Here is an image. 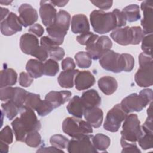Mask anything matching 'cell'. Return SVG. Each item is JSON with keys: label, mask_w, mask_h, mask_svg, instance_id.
<instances>
[{"label": "cell", "mask_w": 153, "mask_h": 153, "mask_svg": "<svg viewBox=\"0 0 153 153\" xmlns=\"http://www.w3.org/2000/svg\"><path fill=\"white\" fill-rule=\"evenodd\" d=\"M91 141L94 147L98 151H106L111 143L110 138L102 133H97L95 136H93Z\"/></svg>", "instance_id": "obj_28"}, {"label": "cell", "mask_w": 153, "mask_h": 153, "mask_svg": "<svg viewBox=\"0 0 153 153\" xmlns=\"http://www.w3.org/2000/svg\"><path fill=\"white\" fill-rule=\"evenodd\" d=\"M152 33L144 36L142 40L141 48L143 53L149 56H152Z\"/></svg>", "instance_id": "obj_41"}, {"label": "cell", "mask_w": 153, "mask_h": 153, "mask_svg": "<svg viewBox=\"0 0 153 153\" xmlns=\"http://www.w3.org/2000/svg\"><path fill=\"white\" fill-rule=\"evenodd\" d=\"M26 69L33 78H38L44 75L43 63L39 60H29L26 65Z\"/></svg>", "instance_id": "obj_27"}, {"label": "cell", "mask_w": 153, "mask_h": 153, "mask_svg": "<svg viewBox=\"0 0 153 153\" xmlns=\"http://www.w3.org/2000/svg\"><path fill=\"white\" fill-rule=\"evenodd\" d=\"M28 31L29 32L32 33L33 34H35L38 37L41 36L44 32L43 27L39 23H35L33 25H32L29 28Z\"/></svg>", "instance_id": "obj_54"}, {"label": "cell", "mask_w": 153, "mask_h": 153, "mask_svg": "<svg viewBox=\"0 0 153 153\" xmlns=\"http://www.w3.org/2000/svg\"><path fill=\"white\" fill-rule=\"evenodd\" d=\"M142 129L145 133L152 134V116L148 115V117L142 126Z\"/></svg>", "instance_id": "obj_52"}, {"label": "cell", "mask_w": 153, "mask_h": 153, "mask_svg": "<svg viewBox=\"0 0 153 153\" xmlns=\"http://www.w3.org/2000/svg\"><path fill=\"white\" fill-rule=\"evenodd\" d=\"M141 9L143 11V17L141 20V25L143 27L144 35L152 33L153 19V1L146 0L141 3Z\"/></svg>", "instance_id": "obj_12"}, {"label": "cell", "mask_w": 153, "mask_h": 153, "mask_svg": "<svg viewBox=\"0 0 153 153\" xmlns=\"http://www.w3.org/2000/svg\"><path fill=\"white\" fill-rule=\"evenodd\" d=\"M40 44L41 46L43 47L48 52V53L53 47L55 46H58L50 38L49 36H44L41 38Z\"/></svg>", "instance_id": "obj_49"}, {"label": "cell", "mask_w": 153, "mask_h": 153, "mask_svg": "<svg viewBox=\"0 0 153 153\" xmlns=\"http://www.w3.org/2000/svg\"><path fill=\"white\" fill-rule=\"evenodd\" d=\"M71 21V15L65 10H60L57 14L55 23L52 25L57 29L67 33Z\"/></svg>", "instance_id": "obj_26"}, {"label": "cell", "mask_w": 153, "mask_h": 153, "mask_svg": "<svg viewBox=\"0 0 153 153\" xmlns=\"http://www.w3.org/2000/svg\"><path fill=\"white\" fill-rule=\"evenodd\" d=\"M112 13L114 14L116 18L117 27L120 28L122 26H124L126 25L127 20L124 13L117 8L114 9L112 11Z\"/></svg>", "instance_id": "obj_48"}, {"label": "cell", "mask_w": 153, "mask_h": 153, "mask_svg": "<svg viewBox=\"0 0 153 153\" xmlns=\"http://www.w3.org/2000/svg\"><path fill=\"white\" fill-rule=\"evenodd\" d=\"M36 152H64L62 149L57 148L53 146H41L36 151Z\"/></svg>", "instance_id": "obj_55"}, {"label": "cell", "mask_w": 153, "mask_h": 153, "mask_svg": "<svg viewBox=\"0 0 153 153\" xmlns=\"http://www.w3.org/2000/svg\"><path fill=\"white\" fill-rule=\"evenodd\" d=\"M0 140L7 144H11L13 142V134L10 126H6L1 130Z\"/></svg>", "instance_id": "obj_42"}, {"label": "cell", "mask_w": 153, "mask_h": 153, "mask_svg": "<svg viewBox=\"0 0 153 153\" xmlns=\"http://www.w3.org/2000/svg\"><path fill=\"white\" fill-rule=\"evenodd\" d=\"M62 130L72 138H78L93 133L92 126L87 121L76 117L66 118L62 123Z\"/></svg>", "instance_id": "obj_5"}, {"label": "cell", "mask_w": 153, "mask_h": 153, "mask_svg": "<svg viewBox=\"0 0 153 153\" xmlns=\"http://www.w3.org/2000/svg\"><path fill=\"white\" fill-rule=\"evenodd\" d=\"M11 126L16 140L19 142H25V138L28 133L20 120V117L16 118L12 121Z\"/></svg>", "instance_id": "obj_29"}, {"label": "cell", "mask_w": 153, "mask_h": 153, "mask_svg": "<svg viewBox=\"0 0 153 153\" xmlns=\"http://www.w3.org/2000/svg\"><path fill=\"white\" fill-rule=\"evenodd\" d=\"M39 13L44 26L48 27L55 23L57 13L50 1H41L40 2Z\"/></svg>", "instance_id": "obj_13"}, {"label": "cell", "mask_w": 153, "mask_h": 153, "mask_svg": "<svg viewBox=\"0 0 153 153\" xmlns=\"http://www.w3.org/2000/svg\"><path fill=\"white\" fill-rule=\"evenodd\" d=\"M14 92V87L11 86L1 88L0 99L1 101L7 102L11 100Z\"/></svg>", "instance_id": "obj_44"}, {"label": "cell", "mask_w": 153, "mask_h": 153, "mask_svg": "<svg viewBox=\"0 0 153 153\" xmlns=\"http://www.w3.org/2000/svg\"><path fill=\"white\" fill-rule=\"evenodd\" d=\"M124 121L121 131V138L128 142H137L143 133L137 115L130 114L126 116Z\"/></svg>", "instance_id": "obj_6"}, {"label": "cell", "mask_w": 153, "mask_h": 153, "mask_svg": "<svg viewBox=\"0 0 153 153\" xmlns=\"http://www.w3.org/2000/svg\"><path fill=\"white\" fill-rule=\"evenodd\" d=\"M54 109L52 105L46 100H42V102L38 108L36 109V112L38 115L41 117H44L48 115Z\"/></svg>", "instance_id": "obj_43"}, {"label": "cell", "mask_w": 153, "mask_h": 153, "mask_svg": "<svg viewBox=\"0 0 153 153\" xmlns=\"http://www.w3.org/2000/svg\"><path fill=\"white\" fill-rule=\"evenodd\" d=\"M94 6L102 10H108L111 8L112 1H90Z\"/></svg>", "instance_id": "obj_51"}, {"label": "cell", "mask_w": 153, "mask_h": 153, "mask_svg": "<svg viewBox=\"0 0 153 153\" xmlns=\"http://www.w3.org/2000/svg\"><path fill=\"white\" fill-rule=\"evenodd\" d=\"M152 90L150 88L142 90L139 94L132 93L122 100L121 108L126 114L141 111L152 102Z\"/></svg>", "instance_id": "obj_2"}, {"label": "cell", "mask_w": 153, "mask_h": 153, "mask_svg": "<svg viewBox=\"0 0 153 153\" xmlns=\"http://www.w3.org/2000/svg\"><path fill=\"white\" fill-rule=\"evenodd\" d=\"M44 75L47 76H55L59 71L58 63L52 59H49L43 63Z\"/></svg>", "instance_id": "obj_34"}, {"label": "cell", "mask_w": 153, "mask_h": 153, "mask_svg": "<svg viewBox=\"0 0 153 153\" xmlns=\"http://www.w3.org/2000/svg\"><path fill=\"white\" fill-rule=\"evenodd\" d=\"M12 2L11 1H0V3L2 4V5H9L10 4H11Z\"/></svg>", "instance_id": "obj_59"}, {"label": "cell", "mask_w": 153, "mask_h": 153, "mask_svg": "<svg viewBox=\"0 0 153 153\" xmlns=\"http://www.w3.org/2000/svg\"><path fill=\"white\" fill-rule=\"evenodd\" d=\"M153 135L151 133H143L142 136L138 139L139 146L144 150L152 148Z\"/></svg>", "instance_id": "obj_39"}, {"label": "cell", "mask_w": 153, "mask_h": 153, "mask_svg": "<svg viewBox=\"0 0 153 153\" xmlns=\"http://www.w3.org/2000/svg\"><path fill=\"white\" fill-rule=\"evenodd\" d=\"M65 50L62 47L59 46H55L48 52V55L50 57L56 61L62 60L65 56Z\"/></svg>", "instance_id": "obj_46"}, {"label": "cell", "mask_w": 153, "mask_h": 153, "mask_svg": "<svg viewBox=\"0 0 153 153\" xmlns=\"http://www.w3.org/2000/svg\"><path fill=\"white\" fill-rule=\"evenodd\" d=\"M84 116L86 121L94 128H99L102 125L103 113L100 108L98 107L85 108Z\"/></svg>", "instance_id": "obj_19"}, {"label": "cell", "mask_w": 153, "mask_h": 153, "mask_svg": "<svg viewBox=\"0 0 153 153\" xmlns=\"http://www.w3.org/2000/svg\"><path fill=\"white\" fill-rule=\"evenodd\" d=\"M66 109L68 112L74 117L81 118L85 108L81 97L78 96H74L69 100Z\"/></svg>", "instance_id": "obj_22"}, {"label": "cell", "mask_w": 153, "mask_h": 153, "mask_svg": "<svg viewBox=\"0 0 153 153\" xmlns=\"http://www.w3.org/2000/svg\"><path fill=\"white\" fill-rule=\"evenodd\" d=\"M127 115L120 104L115 105L107 113L103 124L104 129L111 132L118 131Z\"/></svg>", "instance_id": "obj_7"}, {"label": "cell", "mask_w": 153, "mask_h": 153, "mask_svg": "<svg viewBox=\"0 0 153 153\" xmlns=\"http://www.w3.org/2000/svg\"><path fill=\"white\" fill-rule=\"evenodd\" d=\"M2 111L9 120H12L20 112L21 108L18 107L12 101L9 100L1 104Z\"/></svg>", "instance_id": "obj_31"}, {"label": "cell", "mask_w": 153, "mask_h": 153, "mask_svg": "<svg viewBox=\"0 0 153 153\" xmlns=\"http://www.w3.org/2000/svg\"><path fill=\"white\" fill-rule=\"evenodd\" d=\"M81 99L85 108L98 107L101 104V97L98 92L94 89L83 92Z\"/></svg>", "instance_id": "obj_21"}, {"label": "cell", "mask_w": 153, "mask_h": 153, "mask_svg": "<svg viewBox=\"0 0 153 153\" xmlns=\"http://www.w3.org/2000/svg\"><path fill=\"white\" fill-rule=\"evenodd\" d=\"M112 42L107 36H99L94 42L86 45L85 50L91 59L96 60L100 59L107 51L111 50Z\"/></svg>", "instance_id": "obj_9"}, {"label": "cell", "mask_w": 153, "mask_h": 153, "mask_svg": "<svg viewBox=\"0 0 153 153\" xmlns=\"http://www.w3.org/2000/svg\"><path fill=\"white\" fill-rule=\"evenodd\" d=\"M152 57L144 53L139 56V68L134 75L136 83L141 87H148L153 84Z\"/></svg>", "instance_id": "obj_4"}, {"label": "cell", "mask_w": 153, "mask_h": 153, "mask_svg": "<svg viewBox=\"0 0 153 153\" xmlns=\"http://www.w3.org/2000/svg\"><path fill=\"white\" fill-rule=\"evenodd\" d=\"M41 136L38 131H33L27 133L25 142L30 147L37 148L41 144Z\"/></svg>", "instance_id": "obj_37"}, {"label": "cell", "mask_w": 153, "mask_h": 153, "mask_svg": "<svg viewBox=\"0 0 153 153\" xmlns=\"http://www.w3.org/2000/svg\"><path fill=\"white\" fill-rule=\"evenodd\" d=\"M78 72L79 70L78 69L62 71L57 78L59 84L63 88H72L74 84L75 77Z\"/></svg>", "instance_id": "obj_24"}, {"label": "cell", "mask_w": 153, "mask_h": 153, "mask_svg": "<svg viewBox=\"0 0 153 153\" xmlns=\"http://www.w3.org/2000/svg\"><path fill=\"white\" fill-rule=\"evenodd\" d=\"M77 66L80 68H88L91 65V57L87 52L79 51L75 56Z\"/></svg>", "instance_id": "obj_32"}, {"label": "cell", "mask_w": 153, "mask_h": 153, "mask_svg": "<svg viewBox=\"0 0 153 153\" xmlns=\"http://www.w3.org/2000/svg\"><path fill=\"white\" fill-rule=\"evenodd\" d=\"M98 37V35L94 34L90 32H88L78 35L76 37V41L81 45H87L96 41Z\"/></svg>", "instance_id": "obj_38"}, {"label": "cell", "mask_w": 153, "mask_h": 153, "mask_svg": "<svg viewBox=\"0 0 153 153\" xmlns=\"http://www.w3.org/2000/svg\"><path fill=\"white\" fill-rule=\"evenodd\" d=\"M69 141L66 137L62 134H54L50 139L51 145L60 149L67 148Z\"/></svg>", "instance_id": "obj_36"}, {"label": "cell", "mask_w": 153, "mask_h": 153, "mask_svg": "<svg viewBox=\"0 0 153 153\" xmlns=\"http://www.w3.org/2000/svg\"><path fill=\"white\" fill-rule=\"evenodd\" d=\"M127 21L134 22L140 19L139 7L137 4H131L124 7L121 11Z\"/></svg>", "instance_id": "obj_30"}, {"label": "cell", "mask_w": 153, "mask_h": 153, "mask_svg": "<svg viewBox=\"0 0 153 153\" xmlns=\"http://www.w3.org/2000/svg\"><path fill=\"white\" fill-rule=\"evenodd\" d=\"M99 89L106 95L113 94L118 88L117 80L111 76H104L98 80Z\"/></svg>", "instance_id": "obj_23"}, {"label": "cell", "mask_w": 153, "mask_h": 153, "mask_svg": "<svg viewBox=\"0 0 153 153\" xmlns=\"http://www.w3.org/2000/svg\"><path fill=\"white\" fill-rule=\"evenodd\" d=\"M39 46L38 39L33 34L26 33L21 36L20 47L23 53L32 55Z\"/></svg>", "instance_id": "obj_16"}, {"label": "cell", "mask_w": 153, "mask_h": 153, "mask_svg": "<svg viewBox=\"0 0 153 153\" xmlns=\"http://www.w3.org/2000/svg\"><path fill=\"white\" fill-rule=\"evenodd\" d=\"M75 68V64L74 60L71 57H66L62 62V68L63 71L74 70Z\"/></svg>", "instance_id": "obj_53"}, {"label": "cell", "mask_w": 153, "mask_h": 153, "mask_svg": "<svg viewBox=\"0 0 153 153\" xmlns=\"http://www.w3.org/2000/svg\"><path fill=\"white\" fill-rule=\"evenodd\" d=\"M28 92L25 90L20 87H14V92L13 96L10 100L18 107L22 108L24 106L26 96Z\"/></svg>", "instance_id": "obj_33"}, {"label": "cell", "mask_w": 153, "mask_h": 153, "mask_svg": "<svg viewBox=\"0 0 153 153\" xmlns=\"http://www.w3.org/2000/svg\"><path fill=\"white\" fill-rule=\"evenodd\" d=\"M121 145L123 148L121 151L122 153H129V152H135V153H140L141 151L138 148L136 142H131L127 141L123 138H121L120 140Z\"/></svg>", "instance_id": "obj_40"}, {"label": "cell", "mask_w": 153, "mask_h": 153, "mask_svg": "<svg viewBox=\"0 0 153 153\" xmlns=\"http://www.w3.org/2000/svg\"><path fill=\"white\" fill-rule=\"evenodd\" d=\"M19 19L25 27L32 26L38 20L37 11L29 4H22L19 8Z\"/></svg>", "instance_id": "obj_14"}, {"label": "cell", "mask_w": 153, "mask_h": 153, "mask_svg": "<svg viewBox=\"0 0 153 153\" xmlns=\"http://www.w3.org/2000/svg\"><path fill=\"white\" fill-rule=\"evenodd\" d=\"M20 119L26 129L27 133L39 131L41 127L40 121L38 120L36 115L32 109L23 106L20 111Z\"/></svg>", "instance_id": "obj_10"}, {"label": "cell", "mask_w": 153, "mask_h": 153, "mask_svg": "<svg viewBox=\"0 0 153 153\" xmlns=\"http://www.w3.org/2000/svg\"><path fill=\"white\" fill-rule=\"evenodd\" d=\"M93 135L88 134L78 138H72L68 142L67 149L69 153L98 152L94 147L91 138Z\"/></svg>", "instance_id": "obj_8"}, {"label": "cell", "mask_w": 153, "mask_h": 153, "mask_svg": "<svg viewBox=\"0 0 153 153\" xmlns=\"http://www.w3.org/2000/svg\"><path fill=\"white\" fill-rule=\"evenodd\" d=\"M71 30L75 34L89 32L90 25L86 16L82 14L74 15L71 20Z\"/></svg>", "instance_id": "obj_20"}, {"label": "cell", "mask_w": 153, "mask_h": 153, "mask_svg": "<svg viewBox=\"0 0 153 153\" xmlns=\"http://www.w3.org/2000/svg\"><path fill=\"white\" fill-rule=\"evenodd\" d=\"M131 28L133 33L132 45L139 44L145 36L143 30L140 26H133L131 27Z\"/></svg>", "instance_id": "obj_45"}, {"label": "cell", "mask_w": 153, "mask_h": 153, "mask_svg": "<svg viewBox=\"0 0 153 153\" xmlns=\"http://www.w3.org/2000/svg\"><path fill=\"white\" fill-rule=\"evenodd\" d=\"M0 151L1 153H7L8 152V144L1 140H0Z\"/></svg>", "instance_id": "obj_58"}, {"label": "cell", "mask_w": 153, "mask_h": 153, "mask_svg": "<svg viewBox=\"0 0 153 153\" xmlns=\"http://www.w3.org/2000/svg\"><path fill=\"white\" fill-rule=\"evenodd\" d=\"M71 95V92L68 90L51 91L46 94L45 100L48 101L55 109L69 100Z\"/></svg>", "instance_id": "obj_18"}, {"label": "cell", "mask_w": 153, "mask_h": 153, "mask_svg": "<svg viewBox=\"0 0 153 153\" xmlns=\"http://www.w3.org/2000/svg\"><path fill=\"white\" fill-rule=\"evenodd\" d=\"M8 9L1 7V22L3 21L9 14Z\"/></svg>", "instance_id": "obj_57"}, {"label": "cell", "mask_w": 153, "mask_h": 153, "mask_svg": "<svg viewBox=\"0 0 153 153\" xmlns=\"http://www.w3.org/2000/svg\"><path fill=\"white\" fill-rule=\"evenodd\" d=\"M90 20L93 30L97 33H107L117 27L116 18L112 12L94 10L90 13Z\"/></svg>", "instance_id": "obj_3"}, {"label": "cell", "mask_w": 153, "mask_h": 153, "mask_svg": "<svg viewBox=\"0 0 153 153\" xmlns=\"http://www.w3.org/2000/svg\"><path fill=\"white\" fill-rule=\"evenodd\" d=\"M42 102L39 94L32 93H28L24 103V106L29 107L33 110L36 111Z\"/></svg>", "instance_id": "obj_35"}, {"label": "cell", "mask_w": 153, "mask_h": 153, "mask_svg": "<svg viewBox=\"0 0 153 153\" xmlns=\"http://www.w3.org/2000/svg\"><path fill=\"white\" fill-rule=\"evenodd\" d=\"M111 37L114 41L121 45H127L133 43L132 30L129 26L115 29L111 33Z\"/></svg>", "instance_id": "obj_17"}, {"label": "cell", "mask_w": 153, "mask_h": 153, "mask_svg": "<svg viewBox=\"0 0 153 153\" xmlns=\"http://www.w3.org/2000/svg\"><path fill=\"white\" fill-rule=\"evenodd\" d=\"M19 81L21 86L23 87H28L32 84L33 78L28 73L22 72L20 74Z\"/></svg>", "instance_id": "obj_47"}, {"label": "cell", "mask_w": 153, "mask_h": 153, "mask_svg": "<svg viewBox=\"0 0 153 153\" xmlns=\"http://www.w3.org/2000/svg\"><path fill=\"white\" fill-rule=\"evenodd\" d=\"M94 83V76L89 71H79L74 79L75 88L79 91L88 89L93 86Z\"/></svg>", "instance_id": "obj_15"}, {"label": "cell", "mask_w": 153, "mask_h": 153, "mask_svg": "<svg viewBox=\"0 0 153 153\" xmlns=\"http://www.w3.org/2000/svg\"><path fill=\"white\" fill-rule=\"evenodd\" d=\"M50 2L54 6L55 5L59 7H62L67 4L68 1H50Z\"/></svg>", "instance_id": "obj_56"}, {"label": "cell", "mask_w": 153, "mask_h": 153, "mask_svg": "<svg viewBox=\"0 0 153 153\" xmlns=\"http://www.w3.org/2000/svg\"><path fill=\"white\" fill-rule=\"evenodd\" d=\"M31 56L36 57L41 62H44L48 57V53L43 47L40 45L36 49Z\"/></svg>", "instance_id": "obj_50"}, {"label": "cell", "mask_w": 153, "mask_h": 153, "mask_svg": "<svg viewBox=\"0 0 153 153\" xmlns=\"http://www.w3.org/2000/svg\"><path fill=\"white\" fill-rule=\"evenodd\" d=\"M17 74L11 68H5L0 74V87L12 86L17 82Z\"/></svg>", "instance_id": "obj_25"}, {"label": "cell", "mask_w": 153, "mask_h": 153, "mask_svg": "<svg viewBox=\"0 0 153 153\" xmlns=\"http://www.w3.org/2000/svg\"><path fill=\"white\" fill-rule=\"evenodd\" d=\"M99 64L104 69L114 73L130 72L133 69L134 59L131 54H119L109 50L99 59Z\"/></svg>", "instance_id": "obj_1"}, {"label": "cell", "mask_w": 153, "mask_h": 153, "mask_svg": "<svg viewBox=\"0 0 153 153\" xmlns=\"http://www.w3.org/2000/svg\"><path fill=\"white\" fill-rule=\"evenodd\" d=\"M22 26L19 17L11 12L3 21L1 22V32L5 36H11L22 31Z\"/></svg>", "instance_id": "obj_11"}]
</instances>
